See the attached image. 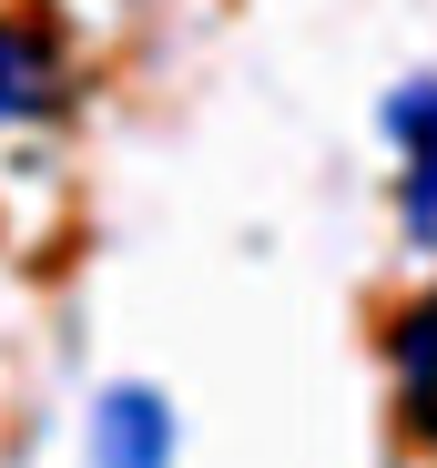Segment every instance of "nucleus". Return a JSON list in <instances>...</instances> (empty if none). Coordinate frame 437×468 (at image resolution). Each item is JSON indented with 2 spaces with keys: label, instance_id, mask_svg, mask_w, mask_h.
<instances>
[{
  "label": "nucleus",
  "instance_id": "7ed1b4c3",
  "mask_svg": "<svg viewBox=\"0 0 437 468\" xmlns=\"http://www.w3.org/2000/svg\"><path fill=\"white\" fill-rule=\"evenodd\" d=\"M387 377H397V418H407L417 438H437V285L397 316V336H387Z\"/></svg>",
  "mask_w": 437,
  "mask_h": 468
},
{
  "label": "nucleus",
  "instance_id": "20e7f679",
  "mask_svg": "<svg viewBox=\"0 0 437 468\" xmlns=\"http://www.w3.org/2000/svg\"><path fill=\"white\" fill-rule=\"evenodd\" d=\"M61 102V61L31 21H0V122H31Z\"/></svg>",
  "mask_w": 437,
  "mask_h": 468
},
{
  "label": "nucleus",
  "instance_id": "f257e3e1",
  "mask_svg": "<svg viewBox=\"0 0 437 468\" xmlns=\"http://www.w3.org/2000/svg\"><path fill=\"white\" fill-rule=\"evenodd\" d=\"M387 143H397V224L417 255H437V82H407L387 102Z\"/></svg>",
  "mask_w": 437,
  "mask_h": 468
},
{
  "label": "nucleus",
  "instance_id": "f03ea898",
  "mask_svg": "<svg viewBox=\"0 0 437 468\" xmlns=\"http://www.w3.org/2000/svg\"><path fill=\"white\" fill-rule=\"evenodd\" d=\"M92 468H173V418L153 387H112L92 418Z\"/></svg>",
  "mask_w": 437,
  "mask_h": 468
}]
</instances>
